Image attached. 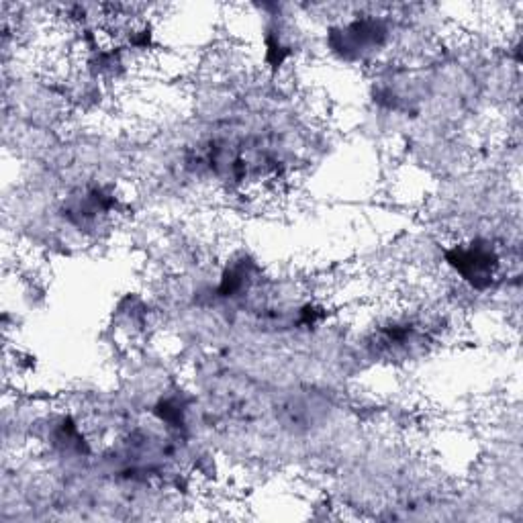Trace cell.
<instances>
[{
  "label": "cell",
  "mask_w": 523,
  "mask_h": 523,
  "mask_svg": "<svg viewBox=\"0 0 523 523\" xmlns=\"http://www.w3.org/2000/svg\"><path fill=\"white\" fill-rule=\"evenodd\" d=\"M452 266H456V270L470 280L472 284H477L481 287L483 282H489L493 278L495 266H497V258L491 250H483V248H468V250H460L454 256H450Z\"/></svg>",
  "instance_id": "obj_1"
}]
</instances>
